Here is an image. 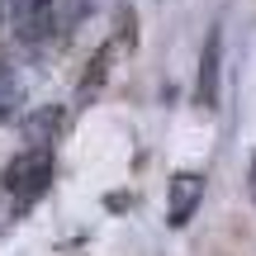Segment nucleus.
Wrapping results in <instances>:
<instances>
[{
  "mask_svg": "<svg viewBox=\"0 0 256 256\" xmlns=\"http://www.w3.org/2000/svg\"><path fill=\"white\" fill-rule=\"evenodd\" d=\"M247 190H252V200H256V152H252V166H247Z\"/></svg>",
  "mask_w": 256,
  "mask_h": 256,
  "instance_id": "7",
  "label": "nucleus"
},
{
  "mask_svg": "<svg viewBox=\"0 0 256 256\" xmlns=\"http://www.w3.org/2000/svg\"><path fill=\"white\" fill-rule=\"evenodd\" d=\"M52 5L57 0H5V14H10V24H14L19 43L48 38V28H52Z\"/></svg>",
  "mask_w": 256,
  "mask_h": 256,
  "instance_id": "2",
  "label": "nucleus"
},
{
  "mask_svg": "<svg viewBox=\"0 0 256 256\" xmlns=\"http://www.w3.org/2000/svg\"><path fill=\"white\" fill-rule=\"evenodd\" d=\"M57 124H62V110L34 114V119L24 124V142H28V147H48V142H52V133H57Z\"/></svg>",
  "mask_w": 256,
  "mask_h": 256,
  "instance_id": "5",
  "label": "nucleus"
},
{
  "mask_svg": "<svg viewBox=\"0 0 256 256\" xmlns=\"http://www.w3.org/2000/svg\"><path fill=\"white\" fill-rule=\"evenodd\" d=\"M110 57H114V43H104V48H100V52H95V57H90V72H86V86H81V90H86V95H90V90H95V86H100V81H104V72H110Z\"/></svg>",
  "mask_w": 256,
  "mask_h": 256,
  "instance_id": "6",
  "label": "nucleus"
},
{
  "mask_svg": "<svg viewBox=\"0 0 256 256\" xmlns=\"http://www.w3.org/2000/svg\"><path fill=\"white\" fill-rule=\"evenodd\" d=\"M218 72H223V34H218V28H209L204 52H200V86H194V100H200L204 110L218 104Z\"/></svg>",
  "mask_w": 256,
  "mask_h": 256,
  "instance_id": "4",
  "label": "nucleus"
},
{
  "mask_svg": "<svg viewBox=\"0 0 256 256\" xmlns=\"http://www.w3.org/2000/svg\"><path fill=\"white\" fill-rule=\"evenodd\" d=\"M48 176H52V147H24V152L5 166L0 190L14 200V209H28V204L48 190Z\"/></svg>",
  "mask_w": 256,
  "mask_h": 256,
  "instance_id": "1",
  "label": "nucleus"
},
{
  "mask_svg": "<svg viewBox=\"0 0 256 256\" xmlns=\"http://www.w3.org/2000/svg\"><path fill=\"white\" fill-rule=\"evenodd\" d=\"M200 200H204V176H194V171L171 176V194H166V223H171V228H185V223H190V214L200 209Z\"/></svg>",
  "mask_w": 256,
  "mask_h": 256,
  "instance_id": "3",
  "label": "nucleus"
}]
</instances>
